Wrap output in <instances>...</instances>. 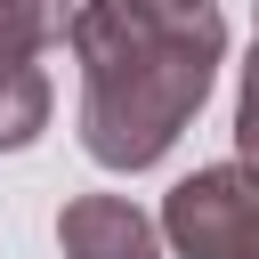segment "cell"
<instances>
[{
	"mask_svg": "<svg viewBox=\"0 0 259 259\" xmlns=\"http://www.w3.org/2000/svg\"><path fill=\"white\" fill-rule=\"evenodd\" d=\"M65 40L81 65V154L97 170H154L202 113L227 57L219 8L81 0Z\"/></svg>",
	"mask_w": 259,
	"mask_h": 259,
	"instance_id": "6da1fadb",
	"label": "cell"
},
{
	"mask_svg": "<svg viewBox=\"0 0 259 259\" xmlns=\"http://www.w3.org/2000/svg\"><path fill=\"white\" fill-rule=\"evenodd\" d=\"M65 259H162V227L130 194H73L57 210Z\"/></svg>",
	"mask_w": 259,
	"mask_h": 259,
	"instance_id": "3957f363",
	"label": "cell"
},
{
	"mask_svg": "<svg viewBox=\"0 0 259 259\" xmlns=\"http://www.w3.org/2000/svg\"><path fill=\"white\" fill-rule=\"evenodd\" d=\"M73 24V0H0V57H40Z\"/></svg>",
	"mask_w": 259,
	"mask_h": 259,
	"instance_id": "5b68a950",
	"label": "cell"
},
{
	"mask_svg": "<svg viewBox=\"0 0 259 259\" xmlns=\"http://www.w3.org/2000/svg\"><path fill=\"white\" fill-rule=\"evenodd\" d=\"M154 227L178 259H259V170L210 162V170L178 178Z\"/></svg>",
	"mask_w": 259,
	"mask_h": 259,
	"instance_id": "7a4b0ae2",
	"label": "cell"
},
{
	"mask_svg": "<svg viewBox=\"0 0 259 259\" xmlns=\"http://www.w3.org/2000/svg\"><path fill=\"white\" fill-rule=\"evenodd\" d=\"M235 154H243V170H259V40H251L243 89H235Z\"/></svg>",
	"mask_w": 259,
	"mask_h": 259,
	"instance_id": "8992f818",
	"label": "cell"
},
{
	"mask_svg": "<svg viewBox=\"0 0 259 259\" xmlns=\"http://www.w3.org/2000/svg\"><path fill=\"white\" fill-rule=\"evenodd\" d=\"M138 8H210V0H138Z\"/></svg>",
	"mask_w": 259,
	"mask_h": 259,
	"instance_id": "52a82bcc",
	"label": "cell"
},
{
	"mask_svg": "<svg viewBox=\"0 0 259 259\" xmlns=\"http://www.w3.org/2000/svg\"><path fill=\"white\" fill-rule=\"evenodd\" d=\"M251 8H259V0H251Z\"/></svg>",
	"mask_w": 259,
	"mask_h": 259,
	"instance_id": "ba28073f",
	"label": "cell"
},
{
	"mask_svg": "<svg viewBox=\"0 0 259 259\" xmlns=\"http://www.w3.org/2000/svg\"><path fill=\"white\" fill-rule=\"evenodd\" d=\"M49 105H57L49 73H40L32 57H0V154L32 146V138L49 130Z\"/></svg>",
	"mask_w": 259,
	"mask_h": 259,
	"instance_id": "277c9868",
	"label": "cell"
}]
</instances>
